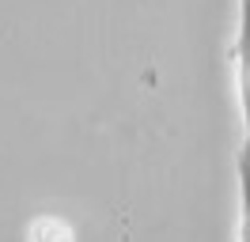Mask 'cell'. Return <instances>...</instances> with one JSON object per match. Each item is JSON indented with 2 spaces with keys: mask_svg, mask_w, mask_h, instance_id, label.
I'll return each mask as SVG.
<instances>
[{
  "mask_svg": "<svg viewBox=\"0 0 250 242\" xmlns=\"http://www.w3.org/2000/svg\"><path fill=\"white\" fill-rule=\"evenodd\" d=\"M239 242H250V148H239Z\"/></svg>",
  "mask_w": 250,
  "mask_h": 242,
  "instance_id": "cell-2",
  "label": "cell"
},
{
  "mask_svg": "<svg viewBox=\"0 0 250 242\" xmlns=\"http://www.w3.org/2000/svg\"><path fill=\"white\" fill-rule=\"evenodd\" d=\"M231 64H235L239 114H243V144L250 148V15H239L235 42H231Z\"/></svg>",
  "mask_w": 250,
  "mask_h": 242,
  "instance_id": "cell-1",
  "label": "cell"
},
{
  "mask_svg": "<svg viewBox=\"0 0 250 242\" xmlns=\"http://www.w3.org/2000/svg\"><path fill=\"white\" fill-rule=\"evenodd\" d=\"M239 15H250V0H239Z\"/></svg>",
  "mask_w": 250,
  "mask_h": 242,
  "instance_id": "cell-3",
  "label": "cell"
}]
</instances>
